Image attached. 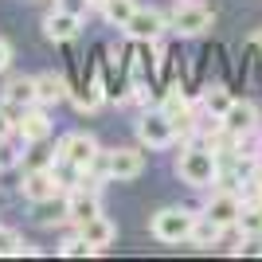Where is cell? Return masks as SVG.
I'll list each match as a JSON object with an SVG mask.
<instances>
[{
    "mask_svg": "<svg viewBox=\"0 0 262 262\" xmlns=\"http://www.w3.org/2000/svg\"><path fill=\"white\" fill-rule=\"evenodd\" d=\"M176 176L188 188H208L219 180V157L211 153L208 145H188L184 153L176 157Z\"/></svg>",
    "mask_w": 262,
    "mask_h": 262,
    "instance_id": "6da1fadb",
    "label": "cell"
},
{
    "mask_svg": "<svg viewBox=\"0 0 262 262\" xmlns=\"http://www.w3.org/2000/svg\"><path fill=\"white\" fill-rule=\"evenodd\" d=\"M192 223H196V211L192 208H161L153 215V223H149V231L161 243H188Z\"/></svg>",
    "mask_w": 262,
    "mask_h": 262,
    "instance_id": "7a4b0ae2",
    "label": "cell"
},
{
    "mask_svg": "<svg viewBox=\"0 0 262 262\" xmlns=\"http://www.w3.org/2000/svg\"><path fill=\"white\" fill-rule=\"evenodd\" d=\"M211 8H204V4H196V0H176L172 16H168V28H172L176 35H200L211 28Z\"/></svg>",
    "mask_w": 262,
    "mask_h": 262,
    "instance_id": "3957f363",
    "label": "cell"
},
{
    "mask_svg": "<svg viewBox=\"0 0 262 262\" xmlns=\"http://www.w3.org/2000/svg\"><path fill=\"white\" fill-rule=\"evenodd\" d=\"M55 153L63 157V161H71L75 164V168H82V172H86L90 164L98 161V137H94V133H82V129H75V133H67L63 141H59V149H55Z\"/></svg>",
    "mask_w": 262,
    "mask_h": 262,
    "instance_id": "277c9868",
    "label": "cell"
},
{
    "mask_svg": "<svg viewBox=\"0 0 262 262\" xmlns=\"http://www.w3.org/2000/svg\"><path fill=\"white\" fill-rule=\"evenodd\" d=\"M59 192H67V188L59 184L55 168H28L24 180H20V196L28 200V204H47V200H55Z\"/></svg>",
    "mask_w": 262,
    "mask_h": 262,
    "instance_id": "5b68a950",
    "label": "cell"
},
{
    "mask_svg": "<svg viewBox=\"0 0 262 262\" xmlns=\"http://www.w3.org/2000/svg\"><path fill=\"white\" fill-rule=\"evenodd\" d=\"M164 32H168V16L161 8H137L125 24V35L137 39V43H157Z\"/></svg>",
    "mask_w": 262,
    "mask_h": 262,
    "instance_id": "8992f818",
    "label": "cell"
},
{
    "mask_svg": "<svg viewBox=\"0 0 262 262\" xmlns=\"http://www.w3.org/2000/svg\"><path fill=\"white\" fill-rule=\"evenodd\" d=\"M137 141L145 145V149H168V145L176 141V125H172V118H164L161 110L157 114H145L141 121H137Z\"/></svg>",
    "mask_w": 262,
    "mask_h": 262,
    "instance_id": "52a82bcc",
    "label": "cell"
},
{
    "mask_svg": "<svg viewBox=\"0 0 262 262\" xmlns=\"http://www.w3.org/2000/svg\"><path fill=\"white\" fill-rule=\"evenodd\" d=\"M63 215L71 219V223H86V219L102 215V196H98V188H90V184H75L71 192H67V208Z\"/></svg>",
    "mask_w": 262,
    "mask_h": 262,
    "instance_id": "ba28073f",
    "label": "cell"
},
{
    "mask_svg": "<svg viewBox=\"0 0 262 262\" xmlns=\"http://www.w3.org/2000/svg\"><path fill=\"white\" fill-rule=\"evenodd\" d=\"M145 172V153L141 149H106V180H137Z\"/></svg>",
    "mask_w": 262,
    "mask_h": 262,
    "instance_id": "9c48e42d",
    "label": "cell"
},
{
    "mask_svg": "<svg viewBox=\"0 0 262 262\" xmlns=\"http://www.w3.org/2000/svg\"><path fill=\"white\" fill-rule=\"evenodd\" d=\"M16 137H20L24 145H43L47 137H51V118H47V106H28L16 118Z\"/></svg>",
    "mask_w": 262,
    "mask_h": 262,
    "instance_id": "30bf717a",
    "label": "cell"
},
{
    "mask_svg": "<svg viewBox=\"0 0 262 262\" xmlns=\"http://www.w3.org/2000/svg\"><path fill=\"white\" fill-rule=\"evenodd\" d=\"M239 211H243V196H239V192H231V188L211 192L208 204H204V215H211L215 223H223V227H235Z\"/></svg>",
    "mask_w": 262,
    "mask_h": 262,
    "instance_id": "8fae6325",
    "label": "cell"
},
{
    "mask_svg": "<svg viewBox=\"0 0 262 262\" xmlns=\"http://www.w3.org/2000/svg\"><path fill=\"white\" fill-rule=\"evenodd\" d=\"M219 121H223L235 137H251V133L258 129V106H254V102H231L227 114Z\"/></svg>",
    "mask_w": 262,
    "mask_h": 262,
    "instance_id": "7c38bea8",
    "label": "cell"
},
{
    "mask_svg": "<svg viewBox=\"0 0 262 262\" xmlns=\"http://www.w3.org/2000/svg\"><path fill=\"white\" fill-rule=\"evenodd\" d=\"M78 28H82V20L78 16H71V12H59V8H51L43 16V35L51 39V43H71L78 35Z\"/></svg>",
    "mask_w": 262,
    "mask_h": 262,
    "instance_id": "4fadbf2b",
    "label": "cell"
},
{
    "mask_svg": "<svg viewBox=\"0 0 262 262\" xmlns=\"http://www.w3.org/2000/svg\"><path fill=\"white\" fill-rule=\"evenodd\" d=\"M71 98V86H67L63 75H55V71H43V75H35V102L39 106H59V102Z\"/></svg>",
    "mask_w": 262,
    "mask_h": 262,
    "instance_id": "5bb4252c",
    "label": "cell"
},
{
    "mask_svg": "<svg viewBox=\"0 0 262 262\" xmlns=\"http://www.w3.org/2000/svg\"><path fill=\"white\" fill-rule=\"evenodd\" d=\"M4 106H16V110L35 106V78L32 75H12L8 86H4Z\"/></svg>",
    "mask_w": 262,
    "mask_h": 262,
    "instance_id": "9a60e30c",
    "label": "cell"
},
{
    "mask_svg": "<svg viewBox=\"0 0 262 262\" xmlns=\"http://www.w3.org/2000/svg\"><path fill=\"white\" fill-rule=\"evenodd\" d=\"M75 231H78V235H82V239L90 243V247H98V251H102V247H110V243L118 239V227H114V223H110L106 215L86 219V223H78Z\"/></svg>",
    "mask_w": 262,
    "mask_h": 262,
    "instance_id": "2e32d148",
    "label": "cell"
},
{
    "mask_svg": "<svg viewBox=\"0 0 262 262\" xmlns=\"http://www.w3.org/2000/svg\"><path fill=\"white\" fill-rule=\"evenodd\" d=\"M219 239H223V223H215L211 215H204V211H200L196 223H192V231H188V243H192V247H200V251H208V247H215Z\"/></svg>",
    "mask_w": 262,
    "mask_h": 262,
    "instance_id": "e0dca14e",
    "label": "cell"
},
{
    "mask_svg": "<svg viewBox=\"0 0 262 262\" xmlns=\"http://www.w3.org/2000/svg\"><path fill=\"white\" fill-rule=\"evenodd\" d=\"M71 102H75L78 114H94V110H102V102H106V90H102V82H86V86L71 90Z\"/></svg>",
    "mask_w": 262,
    "mask_h": 262,
    "instance_id": "ac0fdd59",
    "label": "cell"
},
{
    "mask_svg": "<svg viewBox=\"0 0 262 262\" xmlns=\"http://www.w3.org/2000/svg\"><path fill=\"white\" fill-rule=\"evenodd\" d=\"M133 12H137V0H106V4H102V16H106V24H114V28H125Z\"/></svg>",
    "mask_w": 262,
    "mask_h": 262,
    "instance_id": "d6986e66",
    "label": "cell"
},
{
    "mask_svg": "<svg viewBox=\"0 0 262 262\" xmlns=\"http://www.w3.org/2000/svg\"><path fill=\"white\" fill-rule=\"evenodd\" d=\"M161 114H164V118H172V125H176L180 118H188V114H192L188 94H184V90H168V94H164V102H161Z\"/></svg>",
    "mask_w": 262,
    "mask_h": 262,
    "instance_id": "ffe728a7",
    "label": "cell"
},
{
    "mask_svg": "<svg viewBox=\"0 0 262 262\" xmlns=\"http://www.w3.org/2000/svg\"><path fill=\"white\" fill-rule=\"evenodd\" d=\"M231 102H235V98H231L227 86H208V90H204V110H208V118H223Z\"/></svg>",
    "mask_w": 262,
    "mask_h": 262,
    "instance_id": "44dd1931",
    "label": "cell"
},
{
    "mask_svg": "<svg viewBox=\"0 0 262 262\" xmlns=\"http://www.w3.org/2000/svg\"><path fill=\"white\" fill-rule=\"evenodd\" d=\"M235 227H239V235H262V204H243Z\"/></svg>",
    "mask_w": 262,
    "mask_h": 262,
    "instance_id": "7402d4cb",
    "label": "cell"
},
{
    "mask_svg": "<svg viewBox=\"0 0 262 262\" xmlns=\"http://www.w3.org/2000/svg\"><path fill=\"white\" fill-rule=\"evenodd\" d=\"M12 254H32V247L16 227H0V258H12Z\"/></svg>",
    "mask_w": 262,
    "mask_h": 262,
    "instance_id": "603a6c76",
    "label": "cell"
},
{
    "mask_svg": "<svg viewBox=\"0 0 262 262\" xmlns=\"http://www.w3.org/2000/svg\"><path fill=\"white\" fill-rule=\"evenodd\" d=\"M59 251H63L67 258H82V254H98V247H90V243H86V239H82V235L75 231V235H71V239H67L63 247H59Z\"/></svg>",
    "mask_w": 262,
    "mask_h": 262,
    "instance_id": "cb8c5ba5",
    "label": "cell"
},
{
    "mask_svg": "<svg viewBox=\"0 0 262 262\" xmlns=\"http://www.w3.org/2000/svg\"><path fill=\"white\" fill-rule=\"evenodd\" d=\"M55 8H59V12H71V16H78V20H86L90 0H55Z\"/></svg>",
    "mask_w": 262,
    "mask_h": 262,
    "instance_id": "d4e9b609",
    "label": "cell"
},
{
    "mask_svg": "<svg viewBox=\"0 0 262 262\" xmlns=\"http://www.w3.org/2000/svg\"><path fill=\"white\" fill-rule=\"evenodd\" d=\"M12 133H16V118H12L8 110L0 106V145H8V141H12Z\"/></svg>",
    "mask_w": 262,
    "mask_h": 262,
    "instance_id": "484cf974",
    "label": "cell"
},
{
    "mask_svg": "<svg viewBox=\"0 0 262 262\" xmlns=\"http://www.w3.org/2000/svg\"><path fill=\"white\" fill-rule=\"evenodd\" d=\"M239 254H262V235H239Z\"/></svg>",
    "mask_w": 262,
    "mask_h": 262,
    "instance_id": "4316f807",
    "label": "cell"
},
{
    "mask_svg": "<svg viewBox=\"0 0 262 262\" xmlns=\"http://www.w3.org/2000/svg\"><path fill=\"white\" fill-rule=\"evenodd\" d=\"M12 59H16V55H12V43H8V39H0V75L12 67Z\"/></svg>",
    "mask_w": 262,
    "mask_h": 262,
    "instance_id": "83f0119b",
    "label": "cell"
},
{
    "mask_svg": "<svg viewBox=\"0 0 262 262\" xmlns=\"http://www.w3.org/2000/svg\"><path fill=\"white\" fill-rule=\"evenodd\" d=\"M251 47H254V51L262 55V32H258V35H254V39H251Z\"/></svg>",
    "mask_w": 262,
    "mask_h": 262,
    "instance_id": "f1b7e54d",
    "label": "cell"
},
{
    "mask_svg": "<svg viewBox=\"0 0 262 262\" xmlns=\"http://www.w3.org/2000/svg\"><path fill=\"white\" fill-rule=\"evenodd\" d=\"M102 4H106V0H90V8H102Z\"/></svg>",
    "mask_w": 262,
    "mask_h": 262,
    "instance_id": "f546056e",
    "label": "cell"
},
{
    "mask_svg": "<svg viewBox=\"0 0 262 262\" xmlns=\"http://www.w3.org/2000/svg\"><path fill=\"white\" fill-rule=\"evenodd\" d=\"M0 172H4V157H0Z\"/></svg>",
    "mask_w": 262,
    "mask_h": 262,
    "instance_id": "4dcf8cb0",
    "label": "cell"
}]
</instances>
